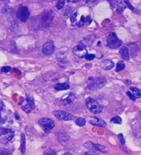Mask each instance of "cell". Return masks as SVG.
I'll return each instance as SVG.
<instances>
[{"label": "cell", "mask_w": 141, "mask_h": 155, "mask_svg": "<svg viewBox=\"0 0 141 155\" xmlns=\"http://www.w3.org/2000/svg\"><path fill=\"white\" fill-rule=\"evenodd\" d=\"M108 2L110 4L112 8H115L118 6V0H108Z\"/></svg>", "instance_id": "cell-28"}, {"label": "cell", "mask_w": 141, "mask_h": 155, "mask_svg": "<svg viewBox=\"0 0 141 155\" xmlns=\"http://www.w3.org/2000/svg\"><path fill=\"white\" fill-rule=\"evenodd\" d=\"M22 108L26 113H29L35 108V103L31 97H28L22 102Z\"/></svg>", "instance_id": "cell-10"}, {"label": "cell", "mask_w": 141, "mask_h": 155, "mask_svg": "<svg viewBox=\"0 0 141 155\" xmlns=\"http://www.w3.org/2000/svg\"><path fill=\"white\" fill-rule=\"evenodd\" d=\"M75 95L73 94H70L68 95H66V96L62 98L61 101L64 103V104H71L73 102V100H74Z\"/></svg>", "instance_id": "cell-16"}, {"label": "cell", "mask_w": 141, "mask_h": 155, "mask_svg": "<svg viewBox=\"0 0 141 155\" xmlns=\"http://www.w3.org/2000/svg\"><path fill=\"white\" fill-rule=\"evenodd\" d=\"M95 39V37L94 36H90V37H86L85 38H84L83 41V44H86V45H91L93 42L94 41Z\"/></svg>", "instance_id": "cell-21"}, {"label": "cell", "mask_w": 141, "mask_h": 155, "mask_svg": "<svg viewBox=\"0 0 141 155\" xmlns=\"http://www.w3.org/2000/svg\"><path fill=\"white\" fill-rule=\"evenodd\" d=\"M120 54L122 58L125 61H129V50L126 47H122L120 50Z\"/></svg>", "instance_id": "cell-15"}, {"label": "cell", "mask_w": 141, "mask_h": 155, "mask_svg": "<svg viewBox=\"0 0 141 155\" xmlns=\"http://www.w3.org/2000/svg\"><path fill=\"white\" fill-rule=\"evenodd\" d=\"M73 53L74 54L75 56L80 58H85V56L88 54V50L86 48V45L83 43L79 44L73 49Z\"/></svg>", "instance_id": "cell-7"}, {"label": "cell", "mask_w": 141, "mask_h": 155, "mask_svg": "<svg viewBox=\"0 0 141 155\" xmlns=\"http://www.w3.org/2000/svg\"><path fill=\"white\" fill-rule=\"evenodd\" d=\"M129 51L131 52V54L134 56L135 55H136L138 51V45L136 43H131L129 45Z\"/></svg>", "instance_id": "cell-18"}, {"label": "cell", "mask_w": 141, "mask_h": 155, "mask_svg": "<svg viewBox=\"0 0 141 155\" xmlns=\"http://www.w3.org/2000/svg\"><path fill=\"white\" fill-rule=\"evenodd\" d=\"M62 155H72V154H70V153H69V152H66V153L63 154Z\"/></svg>", "instance_id": "cell-39"}, {"label": "cell", "mask_w": 141, "mask_h": 155, "mask_svg": "<svg viewBox=\"0 0 141 155\" xmlns=\"http://www.w3.org/2000/svg\"><path fill=\"white\" fill-rule=\"evenodd\" d=\"M17 17L22 22H26L29 19L30 12L26 6H20L17 12Z\"/></svg>", "instance_id": "cell-8"}, {"label": "cell", "mask_w": 141, "mask_h": 155, "mask_svg": "<svg viewBox=\"0 0 141 155\" xmlns=\"http://www.w3.org/2000/svg\"><path fill=\"white\" fill-rule=\"evenodd\" d=\"M96 0H85V2H87V3H90V2H94Z\"/></svg>", "instance_id": "cell-38"}, {"label": "cell", "mask_w": 141, "mask_h": 155, "mask_svg": "<svg viewBox=\"0 0 141 155\" xmlns=\"http://www.w3.org/2000/svg\"><path fill=\"white\" fill-rule=\"evenodd\" d=\"M80 1H81V0H67V2H70V3H77Z\"/></svg>", "instance_id": "cell-36"}, {"label": "cell", "mask_w": 141, "mask_h": 155, "mask_svg": "<svg viewBox=\"0 0 141 155\" xmlns=\"http://www.w3.org/2000/svg\"><path fill=\"white\" fill-rule=\"evenodd\" d=\"M75 123L76 124L79 126H85V123H86V121L84 118H82V117H78L77 120H75Z\"/></svg>", "instance_id": "cell-22"}, {"label": "cell", "mask_w": 141, "mask_h": 155, "mask_svg": "<svg viewBox=\"0 0 141 155\" xmlns=\"http://www.w3.org/2000/svg\"><path fill=\"white\" fill-rule=\"evenodd\" d=\"M38 124L46 132L51 130L54 127V121L49 118H41L39 120Z\"/></svg>", "instance_id": "cell-6"}, {"label": "cell", "mask_w": 141, "mask_h": 155, "mask_svg": "<svg viewBox=\"0 0 141 155\" xmlns=\"http://www.w3.org/2000/svg\"><path fill=\"white\" fill-rule=\"evenodd\" d=\"M127 94L128 95V96L129 97V98L132 100H136V97H134V95L132 94V93H130L129 91H127Z\"/></svg>", "instance_id": "cell-33"}, {"label": "cell", "mask_w": 141, "mask_h": 155, "mask_svg": "<svg viewBox=\"0 0 141 155\" xmlns=\"http://www.w3.org/2000/svg\"><path fill=\"white\" fill-rule=\"evenodd\" d=\"M0 155H11L6 148H0Z\"/></svg>", "instance_id": "cell-27"}, {"label": "cell", "mask_w": 141, "mask_h": 155, "mask_svg": "<svg viewBox=\"0 0 141 155\" xmlns=\"http://www.w3.org/2000/svg\"><path fill=\"white\" fill-rule=\"evenodd\" d=\"M70 88V86L67 84L66 83H59L57 84L54 86V89L57 91H64V90H67Z\"/></svg>", "instance_id": "cell-17"}, {"label": "cell", "mask_w": 141, "mask_h": 155, "mask_svg": "<svg viewBox=\"0 0 141 155\" xmlns=\"http://www.w3.org/2000/svg\"><path fill=\"white\" fill-rule=\"evenodd\" d=\"M122 41L117 37V36L114 33H111L108 36L107 39V45L108 47L111 49H116L121 47Z\"/></svg>", "instance_id": "cell-4"}, {"label": "cell", "mask_w": 141, "mask_h": 155, "mask_svg": "<svg viewBox=\"0 0 141 155\" xmlns=\"http://www.w3.org/2000/svg\"><path fill=\"white\" fill-rule=\"evenodd\" d=\"M44 155H57V152L53 149H48L46 151Z\"/></svg>", "instance_id": "cell-29"}, {"label": "cell", "mask_w": 141, "mask_h": 155, "mask_svg": "<svg viewBox=\"0 0 141 155\" xmlns=\"http://www.w3.org/2000/svg\"><path fill=\"white\" fill-rule=\"evenodd\" d=\"M21 151L22 154H24L26 151V137L24 134H22L21 137Z\"/></svg>", "instance_id": "cell-19"}, {"label": "cell", "mask_w": 141, "mask_h": 155, "mask_svg": "<svg viewBox=\"0 0 141 155\" xmlns=\"http://www.w3.org/2000/svg\"><path fill=\"white\" fill-rule=\"evenodd\" d=\"M65 6V1L64 0H59V1L57 2V8L58 10L62 9L64 6Z\"/></svg>", "instance_id": "cell-26"}, {"label": "cell", "mask_w": 141, "mask_h": 155, "mask_svg": "<svg viewBox=\"0 0 141 155\" xmlns=\"http://www.w3.org/2000/svg\"><path fill=\"white\" fill-rule=\"evenodd\" d=\"M15 136V133L9 129H4L0 133V142L2 143L6 144L12 140Z\"/></svg>", "instance_id": "cell-5"}, {"label": "cell", "mask_w": 141, "mask_h": 155, "mask_svg": "<svg viewBox=\"0 0 141 155\" xmlns=\"http://www.w3.org/2000/svg\"><path fill=\"white\" fill-rule=\"evenodd\" d=\"M53 115L59 120L64 121H70L74 119V116L72 113L64 111V110H55L53 112Z\"/></svg>", "instance_id": "cell-9"}, {"label": "cell", "mask_w": 141, "mask_h": 155, "mask_svg": "<svg viewBox=\"0 0 141 155\" xmlns=\"http://www.w3.org/2000/svg\"><path fill=\"white\" fill-rule=\"evenodd\" d=\"M114 67V63L113 61L109 59H105L101 62V68L104 69V70H110Z\"/></svg>", "instance_id": "cell-14"}, {"label": "cell", "mask_w": 141, "mask_h": 155, "mask_svg": "<svg viewBox=\"0 0 141 155\" xmlns=\"http://www.w3.org/2000/svg\"><path fill=\"white\" fill-rule=\"evenodd\" d=\"M119 137H120V139H120V141H121V143L122 144H124L125 143V139H124V137H123V135H122V134H120Z\"/></svg>", "instance_id": "cell-35"}, {"label": "cell", "mask_w": 141, "mask_h": 155, "mask_svg": "<svg viewBox=\"0 0 141 155\" xmlns=\"http://www.w3.org/2000/svg\"><path fill=\"white\" fill-rule=\"evenodd\" d=\"M111 121L114 124H121L122 123V119L119 117V116H116V117H114L111 120Z\"/></svg>", "instance_id": "cell-25"}, {"label": "cell", "mask_w": 141, "mask_h": 155, "mask_svg": "<svg viewBox=\"0 0 141 155\" xmlns=\"http://www.w3.org/2000/svg\"><path fill=\"white\" fill-rule=\"evenodd\" d=\"M77 17H78V13L73 14L71 17V24L74 25V26H77L78 24V21H77Z\"/></svg>", "instance_id": "cell-23"}, {"label": "cell", "mask_w": 141, "mask_h": 155, "mask_svg": "<svg viewBox=\"0 0 141 155\" xmlns=\"http://www.w3.org/2000/svg\"><path fill=\"white\" fill-rule=\"evenodd\" d=\"M107 83L105 78L98 77L89 79L88 82V88L92 91H97L103 88Z\"/></svg>", "instance_id": "cell-1"}, {"label": "cell", "mask_w": 141, "mask_h": 155, "mask_svg": "<svg viewBox=\"0 0 141 155\" xmlns=\"http://www.w3.org/2000/svg\"><path fill=\"white\" fill-rule=\"evenodd\" d=\"M88 121L91 124L97 126L99 127H105L106 126V123L105 121L96 117H90L88 119Z\"/></svg>", "instance_id": "cell-12"}, {"label": "cell", "mask_w": 141, "mask_h": 155, "mask_svg": "<svg viewBox=\"0 0 141 155\" xmlns=\"http://www.w3.org/2000/svg\"><path fill=\"white\" fill-rule=\"evenodd\" d=\"M2 120V116H1V112H0V120Z\"/></svg>", "instance_id": "cell-40"}, {"label": "cell", "mask_w": 141, "mask_h": 155, "mask_svg": "<svg viewBox=\"0 0 141 155\" xmlns=\"http://www.w3.org/2000/svg\"><path fill=\"white\" fill-rule=\"evenodd\" d=\"M95 55H94V54H87V56H85V59L87 61H92L93 59H95Z\"/></svg>", "instance_id": "cell-31"}, {"label": "cell", "mask_w": 141, "mask_h": 155, "mask_svg": "<svg viewBox=\"0 0 141 155\" xmlns=\"http://www.w3.org/2000/svg\"><path fill=\"white\" fill-rule=\"evenodd\" d=\"M125 64L122 61H120L118 63H117V65H116V70L117 72L119 71H121L122 70H123L125 69Z\"/></svg>", "instance_id": "cell-24"}, {"label": "cell", "mask_w": 141, "mask_h": 155, "mask_svg": "<svg viewBox=\"0 0 141 155\" xmlns=\"http://www.w3.org/2000/svg\"><path fill=\"white\" fill-rule=\"evenodd\" d=\"M10 69L11 68H10V67H4V68H2V72H4V73H7V72H9L10 71Z\"/></svg>", "instance_id": "cell-32"}, {"label": "cell", "mask_w": 141, "mask_h": 155, "mask_svg": "<svg viewBox=\"0 0 141 155\" xmlns=\"http://www.w3.org/2000/svg\"><path fill=\"white\" fill-rule=\"evenodd\" d=\"M130 90H131L132 94L134 95L136 98H139L141 97V91L139 89H137V88L131 87L130 88Z\"/></svg>", "instance_id": "cell-20"}, {"label": "cell", "mask_w": 141, "mask_h": 155, "mask_svg": "<svg viewBox=\"0 0 141 155\" xmlns=\"http://www.w3.org/2000/svg\"><path fill=\"white\" fill-rule=\"evenodd\" d=\"M86 106L89 110L93 113L95 114H98V113H101L102 112L103 108L101 107V105L96 101L95 100L92 99L91 97H88L85 101Z\"/></svg>", "instance_id": "cell-3"}, {"label": "cell", "mask_w": 141, "mask_h": 155, "mask_svg": "<svg viewBox=\"0 0 141 155\" xmlns=\"http://www.w3.org/2000/svg\"><path fill=\"white\" fill-rule=\"evenodd\" d=\"M85 147L88 148L89 149H91V150H98V151H101V152H105L106 148L105 147L102 146L101 145H99V144H96V143H93L92 142H87L84 144Z\"/></svg>", "instance_id": "cell-13"}, {"label": "cell", "mask_w": 141, "mask_h": 155, "mask_svg": "<svg viewBox=\"0 0 141 155\" xmlns=\"http://www.w3.org/2000/svg\"><path fill=\"white\" fill-rule=\"evenodd\" d=\"M85 155H98V154L96 153V152H95V151L91 150V151L88 152L87 153H86Z\"/></svg>", "instance_id": "cell-34"}, {"label": "cell", "mask_w": 141, "mask_h": 155, "mask_svg": "<svg viewBox=\"0 0 141 155\" xmlns=\"http://www.w3.org/2000/svg\"><path fill=\"white\" fill-rule=\"evenodd\" d=\"M3 108H4V104H3V102H2V101H0V112H1L2 110H3Z\"/></svg>", "instance_id": "cell-37"}, {"label": "cell", "mask_w": 141, "mask_h": 155, "mask_svg": "<svg viewBox=\"0 0 141 155\" xmlns=\"http://www.w3.org/2000/svg\"><path fill=\"white\" fill-rule=\"evenodd\" d=\"M72 8H70V7H67V8L66 9V10H65L64 11V15L65 16H66V17H67V16H69V15H70V13H71V12H72Z\"/></svg>", "instance_id": "cell-30"}, {"label": "cell", "mask_w": 141, "mask_h": 155, "mask_svg": "<svg viewBox=\"0 0 141 155\" xmlns=\"http://www.w3.org/2000/svg\"><path fill=\"white\" fill-rule=\"evenodd\" d=\"M54 18V12L52 10H46L41 16V25L43 28H48L50 25Z\"/></svg>", "instance_id": "cell-2"}, {"label": "cell", "mask_w": 141, "mask_h": 155, "mask_svg": "<svg viewBox=\"0 0 141 155\" xmlns=\"http://www.w3.org/2000/svg\"><path fill=\"white\" fill-rule=\"evenodd\" d=\"M54 49H55V47H54V43L53 41H50V42L46 43L45 45L43 46L42 52L44 55L46 56L51 55V54L54 52Z\"/></svg>", "instance_id": "cell-11"}]
</instances>
